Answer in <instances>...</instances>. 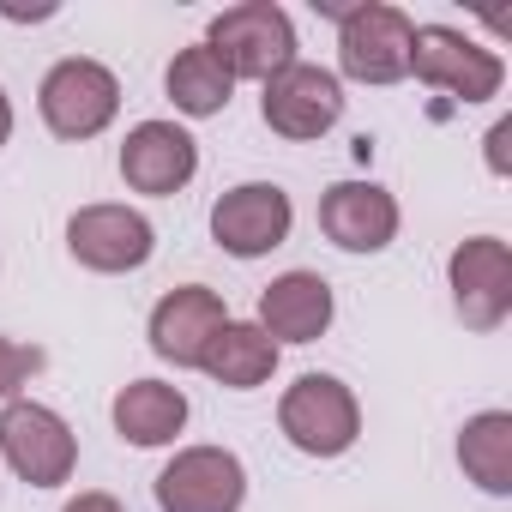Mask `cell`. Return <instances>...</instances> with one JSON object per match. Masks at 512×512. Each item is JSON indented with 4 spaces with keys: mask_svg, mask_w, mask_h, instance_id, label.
<instances>
[{
    "mask_svg": "<svg viewBox=\"0 0 512 512\" xmlns=\"http://www.w3.org/2000/svg\"><path fill=\"white\" fill-rule=\"evenodd\" d=\"M326 19H338V79L350 85H404L410 79V13L386 7V0H314Z\"/></svg>",
    "mask_w": 512,
    "mask_h": 512,
    "instance_id": "6da1fadb",
    "label": "cell"
},
{
    "mask_svg": "<svg viewBox=\"0 0 512 512\" xmlns=\"http://www.w3.org/2000/svg\"><path fill=\"white\" fill-rule=\"evenodd\" d=\"M199 43L229 67L235 85H241V79L266 85V79H278L290 61H302V55H296V25H290V13L278 7V0H241V7H223V13L205 25Z\"/></svg>",
    "mask_w": 512,
    "mask_h": 512,
    "instance_id": "7a4b0ae2",
    "label": "cell"
},
{
    "mask_svg": "<svg viewBox=\"0 0 512 512\" xmlns=\"http://www.w3.org/2000/svg\"><path fill=\"white\" fill-rule=\"evenodd\" d=\"M37 115L55 139L67 145H85V139H103L121 115V79L91 61V55H67L43 73L37 85Z\"/></svg>",
    "mask_w": 512,
    "mask_h": 512,
    "instance_id": "3957f363",
    "label": "cell"
},
{
    "mask_svg": "<svg viewBox=\"0 0 512 512\" xmlns=\"http://www.w3.org/2000/svg\"><path fill=\"white\" fill-rule=\"evenodd\" d=\"M278 434L302 458H344L362 440V404L338 374H302L278 398Z\"/></svg>",
    "mask_w": 512,
    "mask_h": 512,
    "instance_id": "277c9868",
    "label": "cell"
},
{
    "mask_svg": "<svg viewBox=\"0 0 512 512\" xmlns=\"http://www.w3.org/2000/svg\"><path fill=\"white\" fill-rule=\"evenodd\" d=\"M0 458L31 488H61L79 470V434L55 404L13 398V404H0Z\"/></svg>",
    "mask_w": 512,
    "mask_h": 512,
    "instance_id": "5b68a950",
    "label": "cell"
},
{
    "mask_svg": "<svg viewBox=\"0 0 512 512\" xmlns=\"http://www.w3.org/2000/svg\"><path fill=\"white\" fill-rule=\"evenodd\" d=\"M410 79L428 85V91H446L458 103H494L500 85H506V61L464 37L458 25H416L410 37Z\"/></svg>",
    "mask_w": 512,
    "mask_h": 512,
    "instance_id": "8992f818",
    "label": "cell"
},
{
    "mask_svg": "<svg viewBox=\"0 0 512 512\" xmlns=\"http://www.w3.org/2000/svg\"><path fill=\"white\" fill-rule=\"evenodd\" d=\"M67 253H73V266L97 272V278H133L151 266V253H157V229L139 205H79L67 217Z\"/></svg>",
    "mask_w": 512,
    "mask_h": 512,
    "instance_id": "52a82bcc",
    "label": "cell"
},
{
    "mask_svg": "<svg viewBox=\"0 0 512 512\" xmlns=\"http://www.w3.org/2000/svg\"><path fill=\"white\" fill-rule=\"evenodd\" d=\"M446 290L464 332H500L512 320V247L500 235H464L446 253Z\"/></svg>",
    "mask_w": 512,
    "mask_h": 512,
    "instance_id": "ba28073f",
    "label": "cell"
},
{
    "mask_svg": "<svg viewBox=\"0 0 512 512\" xmlns=\"http://www.w3.org/2000/svg\"><path fill=\"white\" fill-rule=\"evenodd\" d=\"M344 79L332 67H314V61H290L278 79L260 85V121L290 139V145H314L326 139L338 121H344Z\"/></svg>",
    "mask_w": 512,
    "mask_h": 512,
    "instance_id": "9c48e42d",
    "label": "cell"
},
{
    "mask_svg": "<svg viewBox=\"0 0 512 512\" xmlns=\"http://www.w3.org/2000/svg\"><path fill=\"white\" fill-rule=\"evenodd\" d=\"M296 229V205L278 181H235L211 205V241L229 260H266Z\"/></svg>",
    "mask_w": 512,
    "mask_h": 512,
    "instance_id": "30bf717a",
    "label": "cell"
},
{
    "mask_svg": "<svg viewBox=\"0 0 512 512\" xmlns=\"http://www.w3.org/2000/svg\"><path fill=\"white\" fill-rule=\"evenodd\" d=\"M157 512H241L247 506V464L229 446H181L157 482Z\"/></svg>",
    "mask_w": 512,
    "mask_h": 512,
    "instance_id": "8fae6325",
    "label": "cell"
},
{
    "mask_svg": "<svg viewBox=\"0 0 512 512\" xmlns=\"http://www.w3.org/2000/svg\"><path fill=\"white\" fill-rule=\"evenodd\" d=\"M115 169H121L127 193L175 199L199 175V139L181 121H133L127 139H121V151H115Z\"/></svg>",
    "mask_w": 512,
    "mask_h": 512,
    "instance_id": "7c38bea8",
    "label": "cell"
},
{
    "mask_svg": "<svg viewBox=\"0 0 512 512\" xmlns=\"http://www.w3.org/2000/svg\"><path fill=\"white\" fill-rule=\"evenodd\" d=\"M223 326H229V302L211 284H181V290L157 296V308L145 320V338H151L157 362H169L175 374H187V368L205 362V350H211V338Z\"/></svg>",
    "mask_w": 512,
    "mask_h": 512,
    "instance_id": "4fadbf2b",
    "label": "cell"
},
{
    "mask_svg": "<svg viewBox=\"0 0 512 512\" xmlns=\"http://www.w3.org/2000/svg\"><path fill=\"white\" fill-rule=\"evenodd\" d=\"M398 199L380 181H332L320 193V235L338 253H386L398 241Z\"/></svg>",
    "mask_w": 512,
    "mask_h": 512,
    "instance_id": "5bb4252c",
    "label": "cell"
},
{
    "mask_svg": "<svg viewBox=\"0 0 512 512\" xmlns=\"http://www.w3.org/2000/svg\"><path fill=\"white\" fill-rule=\"evenodd\" d=\"M332 320H338L332 284L320 272H284L260 290V320L253 326L284 350V344H320L332 332Z\"/></svg>",
    "mask_w": 512,
    "mask_h": 512,
    "instance_id": "9a60e30c",
    "label": "cell"
},
{
    "mask_svg": "<svg viewBox=\"0 0 512 512\" xmlns=\"http://www.w3.org/2000/svg\"><path fill=\"white\" fill-rule=\"evenodd\" d=\"M187 416H193V404H187V392L169 386V380H127V386L109 398L115 434H121L127 446H139V452L175 446V440L187 434Z\"/></svg>",
    "mask_w": 512,
    "mask_h": 512,
    "instance_id": "2e32d148",
    "label": "cell"
},
{
    "mask_svg": "<svg viewBox=\"0 0 512 512\" xmlns=\"http://www.w3.org/2000/svg\"><path fill=\"white\" fill-rule=\"evenodd\" d=\"M278 344L253 326V320H229L217 338H211V350H205V362H199V374L205 380H217L223 392H260V386H272V374H278Z\"/></svg>",
    "mask_w": 512,
    "mask_h": 512,
    "instance_id": "e0dca14e",
    "label": "cell"
},
{
    "mask_svg": "<svg viewBox=\"0 0 512 512\" xmlns=\"http://www.w3.org/2000/svg\"><path fill=\"white\" fill-rule=\"evenodd\" d=\"M458 470L494 500L512 494V410H476L458 428Z\"/></svg>",
    "mask_w": 512,
    "mask_h": 512,
    "instance_id": "ac0fdd59",
    "label": "cell"
},
{
    "mask_svg": "<svg viewBox=\"0 0 512 512\" xmlns=\"http://www.w3.org/2000/svg\"><path fill=\"white\" fill-rule=\"evenodd\" d=\"M163 91H169L175 115H187V121H211V115L229 109L235 79H229V67H223L205 43H187V49L163 67Z\"/></svg>",
    "mask_w": 512,
    "mask_h": 512,
    "instance_id": "d6986e66",
    "label": "cell"
},
{
    "mask_svg": "<svg viewBox=\"0 0 512 512\" xmlns=\"http://www.w3.org/2000/svg\"><path fill=\"white\" fill-rule=\"evenodd\" d=\"M37 374H43V350H37V344H19V338L0 332V404L25 398V386H31Z\"/></svg>",
    "mask_w": 512,
    "mask_h": 512,
    "instance_id": "ffe728a7",
    "label": "cell"
},
{
    "mask_svg": "<svg viewBox=\"0 0 512 512\" xmlns=\"http://www.w3.org/2000/svg\"><path fill=\"white\" fill-rule=\"evenodd\" d=\"M61 512H127V506H121L115 494H103V488H79V494L61 506Z\"/></svg>",
    "mask_w": 512,
    "mask_h": 512,
    "instance_id": "44dd1931",
    "label": "cell"
},
{
    "mask_svg": "<svg viewBox=\"0 0 512 512\" xmlns=\"http://www.w3.org/2000/svg\"><path fill=\"white\" fill-rule=\"evenodd\" d=\"M506 139H512V121H494V127H488V139H482V145H488V169H494V175H506Z\"/></svg>",
    "mask_w": 512,
    "mask_h": 512,
    "instance_id": "7402d4cb",
    "label": "cell"
},
{
    "mask_svg": "<svg viewBox=\"0 0 512 512\" xmlns=\"http://www.w3.org/2000/svg\"><path fill=\"white\" fill-rule=\"evenodd\" d=\"M13 145V97H7V85H0V151Z\"/></svg>",
    "mask_w": 512,
    "mask_h": 512,
    "instance_id": "603a6c76",
    "label": "cell"
}]
</instances>
